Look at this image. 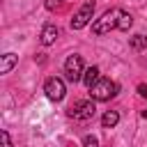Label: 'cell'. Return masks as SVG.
<instances>
[{"mask_svg":"<svg viewBox=\"0 0 147 147\" xmlns=\"http://www.w3.org/2000/svg\"><path fill=\"white\" fill-rule=\"evenodd\" d=\"M117 92H119V85H117L115 80H110V78H99V80L90 87V96H92L94 101H108V99H113Z\"/></svg>","mask_w":147,"mask_h":147,"instance_id":"6da1fadb","label":"cell"},{"mask_svg":"<svg viewBox=\"0 0 147 147\" xmlns=\"http://www.w3.org/2000/svg\"><path fill=\"white\" fill-rule=\"evenodd\" d=\"M122 9H108L101 18H96L92 23V32L94 34H108L110 30H117V21H119Z\"/></svg>","mask_w":147,"mask_h":147,"instance_id":"7a4b0ae2","label":"cell"},{"mask_svg":"<svg viewBox=\"0 0 147 147\" xmlns=\"http://www.w3.org/2000/svg\"><path fill=\"white\" fill-rule=\"evenodd\" d=\"M64 74H67V80H71V83L83 80V74H85V69H83V57H80V55H69L67 62H64Z\"/></svg>","mask_w":147,"mask_h":147,"instance_id":"3957f363","label":"cell"},{"mask_svg":"<svg viewBox=\"0 0 147 147\" xmlns=\"http://www.w3.org/2000/svg\"><path fill=\"white\" fill-rule=\"evenodd\" d=\"M94 99L92 101H76L71 108H69V117L78 119V122H85V119H92L94 117Z\"/></svg>","mask_w":147,"mask_h":147,"instance_id":"277c9868","label":"cell"},{"mask_svg":"<svg viewBox=\"0 0 147 147\" xmlns=\"http://www.w3.org/2000/svg\"><path fill=\"white\" fill-rule=\"evenodd\" d=\"M44 92H46V96L51 99V101H62L64 99V94H67V87H64V80L62 78H48L46 83H44Z\"/></svg>","mask_w":147,"mask_h":147,"instance_id":"5b68a950","label":"cell"},{"mask_svg":"<svg viewBox=\"0 0 147 147\" xmlns=\"http://www.w3.org/2000/svg\"><path fill=\"white\" fill-rule=\"evenodd\" d=\"M92 14H94V2H92V0H87V2H85V5L74 14V18H71V30H80V28H85V25L90 23Z\"/></svg>","mask_w":147,"mask_h":147,"instance_id":"8992f818","label":"cell"},{"mask_svg":"<svg viewBox=\"0 0 147 147\" xmlns=\"http://www.w3.org/2000/svg\"><path fill=\"white\" fill-rule=\"evenodd\" d=\"M57 34H60V30H57L53 23H48V25H44V30H41V34H39V41H41L44 46H51V44H55Z\"/></svg>","mask_w":147,"mask_h":147,"instance_id":"52a82bcc","label":"cell"},{"mask_svg":"<svg viewBox=\"0 0 147 147\" xmlns=\"http://www.w3.org/2000/svg\"><path fill=\"white\" fill-rule=\"evenodd\" d=\"M18 62V55H14V53H5L2 55V62H0V74H9L11 71V67Z\"/></svg>","mask_w":147,"mask_h":147,"instance_id":"ba28073f","label":"cell"},{"mask_svg":"<svg viewBox=\"0 0 147 147\" xmlns=\"http://www.w3.org/2000/svg\"><path fill=\"white\" fill-rule=\"evenodd\" d=\"M96 80H99V67H87L85 74H83V83L87 85V90H90Z\"/></svg>","mask_w":147,"mask_h":147,"instance_id":"9c48e42d","label":"cell"},{"mask_svg":"<svg viewBox=\"0 0 147 147\" xmlns=\"http://www.w3.org/2000/svg\"><path fill=\"white\" fill-rule=\"evenodd\" d=\"M117 122H119V113H117V110H106V113H103V117H101L103 129H113Z\"/></svg>","mask_w":147,"mask_h":147,"instance_id":"30bf717a","label":"cell"},{"mask_svg":"<svg viewBox=\"0 0 147 147\" xmlns=\"http://www.w3.org/2000/svg\"><path fill=\"white\" fill-rule=\"evenodd\" d=\"M133 25V16L129 14V11H122L119 14V21H117V30H122V32H129V28Z\"/></svg>","mask_w":147,"mask_h":147,"instance_id":"8fae6325","label":"cell"},{"mask_svg":"<svg viewBox=\"0 0 147 147\" xmlns=\"http://www.w3.org/2000/svg\"><path fill=\"white\" fill-rule=\"evenodd\" d=\"M129 46H131L133 51H145V48H147V37H145V34H136V37L129 39Z\"/></svg>","mask_w":147,"mask_h":147,"instance_id":"7c38bea8","label":"cell"},{"mask_svg":"<svg viewBox=\"0 0 147 147\" xmlns=\"http://www.w3.org/2000/svg\"><path fill=\"white\" fill-rule=\"evenodd\" d=\"M83 147H99V140L94 136H85L83 138Z\"/></svg>","mask_w":147,"mask_h":147,"instance_id":"4fadbf2b","label":"cell"},{"mask_svg":"<svg viewBox=\"0 0 147 147\" xmlns=\"http://www.w3.org/2000/svg\"><path fill=\"white\" fill-rule=\"evenodd\" d=\"M62 5H64V0H46V9H51V11L53 9H60Z\"/></svg>","mask_w":147,"mask_h":147,"instance_id":"5bb4252c","label":"cell"},{"mask_svg":"<svg viewBox=\"0 0 147 147\" xmlns=\"http://www.w3.org/2000/svg\"><path fill=\"white\" fill-rule=\"evenodd\" d=\"M0 138H2V147H11V140H9V133L7 131H2Z\"/></svg>","mask_w":147,"mask_h":147,"instance_id":"9a60e30c","label":"cell"},{"mask_svg":"<svg viewBox=\"0 0 147 147\" xmlns=\"http://www.w3.org/2000/svg\"><path fill=\"white\" fill-rule=\"evenodd\" d=\"M138 94L147 99V85H138Z\"/></svg>","mask_w":147,"mask_h":147,"instance_id":"2e32d148","label":"cell"},{"mask_svg":"<svg viewBox=\"0 0 147 147\" xmlns=\"http://www.w3.org/2000/svg\"><path fill=\"white\" fill-rule=\"evenodd\" d=\"M140 115H142V117H147V108H145V110H142V113H140Z\"/></svg>","mask_w":147,"mask_h":147,"instance_id":"e0dca14e","label":"cell"}]
</instances>
